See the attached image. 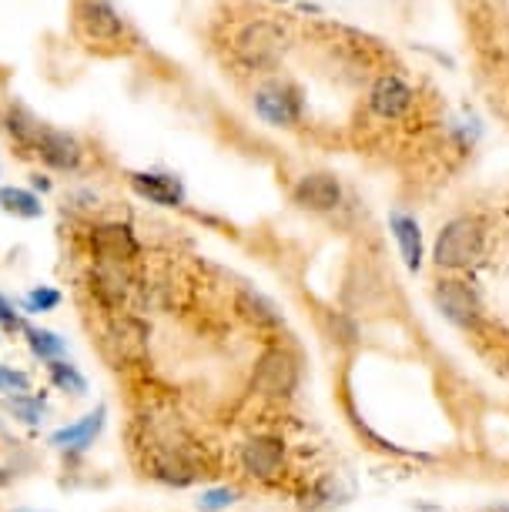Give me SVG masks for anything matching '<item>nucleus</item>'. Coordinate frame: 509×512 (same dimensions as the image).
Masks as SVG:
<instances>
[{"instance_id": "f257e3e1", "label": "nucleus", "mask_w": 509, "mask_h": 512, "mask_svg": "<svg viewBox=\"0 0 509 512\" xmlns=\"http://www.w3.org/2000/svg\"><path fill=\"white\" fill-rule=\"evenodd\" d=\"M144 472L161 486L188 489L208 476L201 446L178 415H151L144 419Z\"/></svg>"}, {"instance_id": "f03ea898", "label": "nucleus", "mask_w": 509, "mask_h": 512, "mask_svg": "<svg viewBox=\"0 0 509 512\" xmlns=\"http://www.w3.org/2000/svg\"><path fill=\"white\" fill-rule=\"evenodd\" d=\"M101 352L114 369H134L144 365L151 352V328L141 315L118 312L104 315L101 322Z\"/></svg>"}, {"instance_id": "7ed1b4c3", "label": "nucleus", "mask_w": 509, "mask_h": 512, "mask_svg": "<svg viewBox=\"0 0 509 512\" xmlns=\"http://www.w3.org/2000/svg\"><path fill=\"white\" fill-rule=\"evenodd\" d=\"M483 248H486L483 221L473 215H459L439 228L436 245H432V262H436V268H443V272H466V268H473L483 258Z\"/></svg>"}, {"instance_id": "20e7f679", "label": "nucleus", "mask_w": 509, "mask_h": 512, "mask_svg": "<svg viewBox=\"0 0 509 512\" xmlns=\"http://www.w3.org/2000/svg\"><path fill=\"white\" fill-rule=\"evenodd\" d=\"M302 382V365L288 345H268L252 365L248 375V389L262 399H292Z\"/></svg>"}, {"instance_id": "39448f33", "label": "nucleus", "mask_w": 509, "mask_h": 512, "mask_svg": "<svg viewBox=\"0 0 509 512\" xmlns=\"http://www.w3.org/2000/svg\"><path fill=\"white\" fill-rule=\"evenodd\" d=\"M91 295L94 302L104 308V315L131 312L141 305L144 285L138 275L131 272V265H111V262H91Z\"/></svg>"}, {"instance_id": "423d86ee", "label": "nucleus", "mask_w": 509, "mask_h": 512, "mask_svg": "<svg viewBox=\"0 0 509 512\" xmlns=\"http://www.w3.org/2000/svg\"><path fill=\"white\" fill-rule=\"evenodd\" d=\"M285 44H288V34L282 31V24L252 21L235 34L232 51L238 61L245 67H252V71H272V67L282 61Z\"/></svg>"}, {"instance_id": "0eeeda50", "label": "nucleus", "mask_w": 509, "mask_h": 512, "mask_svg": "<svg viewBox=\"0 0 509 512\" xmlns=\"http://www.w3.org/2000/svg\"><path fill=\"white\" fill-rule=\"evenodd\" d=\"M285 466H288V449H285V439H278V436L258 432V436H248L242 446H238V469L255 482H278Z\"/></svg>"}, {"instance_id": "6e6552de", "label": "nucleus", "mask_w": 509, "mask_h": 512, "mask_svg": "<svg viewBox=\"0 0 509 512\" xmlns=\"http://www.w3.org/2000/svg\"><path fill=\"white\" fill-rule=\"evenodd\" d=\"M432 302L443 312L446 322H453L463 332H479L483 328V302L479 295L459 278H443L432 288Z\"/></svg>"}, {"instance_id": "1a4fd4ad", "label": "nucleus", "mask_w": 509, "mask_h": 512, "mask_svg": "<svg viewBox=\"0 0 509 512\" xmlns=\"http://www.w3.org/2000/svg\"><path fill=\"white\" fill-rule=\"evenodd\" d=\"M74 27H78L81 41H88L91 47H111L124 41V21L111 0H78Z\"/></svg>"}, {"instance_id": "9d476101", "label": "nucleus", "mask_w": 509, "mask_h": 512, "mask_svg": "<svg viewBox=\"0 0 509 512\" xmlns=\"http://www.w3.org/2000/svg\"><path fill=\"white\" fill-rule=\"evenodd\" d=\"M91 262H111V265H131L141 255V241L124 221H101L88 231Z\"/></svg>"}, {"instance_id": "9b49d317", "label": "nucleus", "mask_w": 509, "mask_h": 512, "mask_svg": "<svg viewBox=\"0 0 509 512\" xmlns=\"http://www.w3.org/2000/svg\"><path fill=\"white\" fill-rule=\"evenodd\" d=\"M255 114L275 128H292L302 118V94L285 81H268L255 91Z\"/></svg>"}, {"instance_id": "f8f14e48", "label": "nucleus", "mask_w": 509, "mask_h": 512, "mask_svg": "<svg viewBox=\"0 0 509 512\" xmlns=\"http://www.w3.org/2000/svg\"><path fill=\"white\" fill-rule=\"evenodd\" d=\"M31 154H37V158H41L51 171H64V175L78 171L81 161H84L81 141L74 138V134L61 131V128H47V124H41V131H37Z\"/></svg>"}, {"instance_id": "ddd939ff", "label": "nucleus", "mask_w": 509, "mask_h": 512, "mask_svg": "<svg viewBox=\"0 0 509 512\" xmlns=\"http://www.w3.org/2000/svg\"><path fill=\"white\" fill-rule=\"evenodd\" d=\"M104 425H108V409L104 405H98L94 412L81 415L78 422L71 425H61L57 432H51V439H47V446H51L54 452H61V456H84L94 442H98V436L104 432Z\"/></svg>"}, {"instance_id": "4468645a", "label": "nucleus", "mask_w": 509, "mask_h": 512, "mask_svg": "<svg viewBox=\"0 0 509 512\" xmlns=\"http://www.w3.org/2000/svg\"><path fill=\"white\" fill-rule=\"evenodd\" d=\"M292 201L302 211H312V215H329L342 205V185L332 171H309V175L295 181Z\"/></svg>"}, {"instance_id": "2eb2a0df", "label": "nucleus", "mask_w": 509, "mask_h": 512, "mask_svg": "<svg viewBox=\"0 0 509 512\" xmlns=\"http://www.w3.org/2000/svg\"><path fill=\"white\" fill-rule=\"evenodd\" d=\"M412 108V88L396 74H382L369 91V111L386 121L402 118Z\"/></svg>"}, {"instance_id": "dca6fc26", "label": "nucleus", "mask_w": 509, "mask_h": 512, "mask_svg": "<svg viewBox=\"0 0 509 512\" xmlns=\"http://www.w3.org/2000/svg\"><path fill=\"white\" fill-rule=\"evenodd\" d=\"M134 195H141L144 201L158 208H178L185 201V188L175 175H158V171H134L131 175Z\"/></svg>"}, {"instance_id": "f3484780", "label": "nucleus", "mask_w": 509, "mask_h": 512, "mask_svg": "<svg viewBox=\"0 0 509 512\" xmlns=\"http://www.w3.org/2000/svg\"><path fill=\"white\" fill-rule=\"evenodd\" d=\"M235 312L242 315L248 325L262 328V332L282 328V312H278V305L268 295L255 292V288H242V292L235 295Z\"/></svg>"}, {"instance_id": "a211bd4d", "label": "nucleus", "mask_w": 509, "mask_h": 512, "mask_svg": "<svg viewBox=\"0 0 509 512\" xmlns=\"http://www.w3.org/2000/svg\"><path fill=\"white\" fill-rule=\"evenodd\" d=\"M392 225V235H396L399 241V251L402 258H406V268H412V272H419L422 265V235H419V221L412 215H402V211H396V215L389 218Z\"/></svg>"}, {"instance_id": "6ab92c4d", "label": "nucleus", "mask_w": 509, "mask_h": 512, "mask_svg": "<svg viewBox=\"0 0 509 512\" xmlns=\"http://www.w3.org/2000/svg\"><path fill=\"white\" fill-rule=\"evenodd\" d=\"M21 335H24V342H27V349H31L34 359H41L44 365L67 359V338H61L57 332H51V328L24 325V332H21Z\"/></svg>"}, {"instance_id": "aec40b11", "label": "nucleus", "mask_w": 509, "mask_h": 512, "mask_svg": "<svg viewBox=\"0 0 509 512\" xmlns=\"http://www.w3.org/2000/svg\"><path fill=\"white\" fill-rule=\"evenodd\" d=\"M322 332H325V338L335 345V349H355L359 345V338H362V332H359V322H355V315L352 312H322Z\"/></svg>"}, {"instance_id": "412c9836", "label": "nucleus", "mask_w": 509, "mask_h": 512, "mask_svg": "<svg viewBox=\"0 0 509 512\" xmlns=\"http://www.w3.org/2000/svg\"><path fill=\"white\" fill-rule=\"evenodd\" d=\"M0 208L14 218H24V221H34L44 215V201L27 188H17V185H4L0 188Z\"/></svg>"}, {"instance_id": "4be33fe9", "label": "nucleus", "mask_w": 509, "mask_h": 512, "mask_svg": "<svg viewBox=\"0 0 509 512\" xmlns=\"http://www.w3.org/2000/svg\"><path fill=\"white\" fill-rule=\"evenodd\" d=\"M47 379H51L57 392L71 395V399H84V395H88V379H84V372L67 359L47 365Z\"/></svg>"}, {"instance_id": "5701e85b", "label": "nucleus", "mask_w": 509, "mask_h": 512, "mask_svg": "<svg viewBox=\"0 0 509 512\" xmlns=\"http://www.w3.org/2000/svg\"><path fill=\"white\" fill-rule=\"evenodd\" d=\"M41 124H44V121H37L31 111L21 108V104H14V108L7 111V118H4L7 134H11L14 144H21L24 151H31V148H34V138H37V131H41Z\"/></svg>"}, {"instance_id": "b1692460", "label": "nucleus", "mask_w": 509, "mask_h": 512, "mask_svg": "<svg viewBox=\"0 0 509 512\" xmlns=\"http://www.w3.org/2000/svg\"><path fill=\"white\" fill-rule=\"evenodd\" d=\"M64 302V295L57 292L51 285H34L31 292L21 298V312L24 315H47V312H57Z\"/></svg>"}, {"instance_id": "393cba45", "label": "nucleus", "mask_w": 509, "mask_h": 512, "mask_svg": "<svg viewBox=\"0 0 509 512\" xmlns=\"http://www.w3.org/2000/svg\"><path fill=\"white\" fill-rule=\"evenodd\" d=\"M7 412L24 425H41L44 422V395H34V392L14 395V399H7Z\"/></svg>"}, {"instance_id": "a878e982", "label": "nucleus", "mask_w": 509, "mask_h": 512, "mask_svg": "<svg viewBox=\"0 0 509 512\" xmlns=\"http://www.w3.org/2000/svg\"><path fill=\"white\" fill-rule=\"evenodd\" d=\"M242 499V489L235 486H218V489H205L198 499V512H222L228 506H235V502Z\"/></svg>"}, {"instance_id": "bb28decb", "label": "nucleus", "mask_w": 509, "mask_h": 512, "mask_svg": "<svg viewBox=\"0 0 509 512\" xmlns=\"http://www.w3.org/2000/svg\"><path fill=\"white\" fill-rule=\"evenodd\" d=\"M27 392H31V375L0 362V395L14 399V395H27Z\"/></svg>"}, {"instance_id": "cd10ccee", "label": "nucleus", "mask_w": 509, "mask_h": 512, "mask_svg": "<svg viewBox=\"0 0 509 512\" xmlns=\"http://www.w3.org/2000/svg\"><path fill=\"white\" fill-rule=\"evenodd\" d=\"M0 328L4 332H24V312L4 292H0Z\"/></svg>"}, {"instance_id": "c85d7f7f", "label": "nucleus", "mask_w": 509, "mask_h": 512, "mask_svg": "<svg viewBox=\"0 0 509 512\" xmlns=\"http://www.w3.org/2000/svg\"><path fill=\"white\" fill-rule=\"evenodd\" d=\"M11 482H14V472L7 469V466H0V489H4V486H11Z\"/></svg>"}, {"instance_id": "c756f323", "label": "nucleus", "mask_w": 509, "mask_h": 512, "mask_svg": "<svg viewBox=\"0 0 509 512\" xmlns=\"http://www.w3.org/2000/svg\"><path fill=\"white\" fill-rule=\"evenodd\" d=\"M479 512H509V506H486V509H479Z\"/></svg>"}, {"instance_id": "7c9ffc66", "label": "nucleus", "mask_w": 509, "mask_h": 512, "mask_svg": "<svg viewBox=\"0 0 509 512\" xmlns=\"http://www.w3.org/2000/svg\"><path fill=\"white\" fill-rule=\"evenodd\" d=\"M17 512H37V509H17Z\"/></svg>"}, {"instance_id": "2f4dec72", "label": "nucleus", "mask_w": 509, "mask_h": 512, "mask_svg": "<svg viewBox=\"0 0 509 512\" xmlns=\"http://www.w3.org/2000/svg\"><path fill=\"white\" fill-rule=\"evenodd\" d=\"M275 4H288V0H275Z\"/></svg>"}, {"instance_id": "473e14b6", "label": "nucleus", "mask_w": 509, "mask_h": 512, "mask_svg": "<svg viewBox=\"0 0 509 512\" xmlns=\"http://www.w3.org/2000/svg\"><path fill=\"white\" fill-rule=\"evenodd\" d=\"M506 372H509V355H506Z\"/></svg>"}]
</instances>
